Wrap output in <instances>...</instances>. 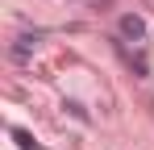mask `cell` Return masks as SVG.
<instances>
[{
    "label": "cell",
    "instance_id": "cell-2",
    "mask_svg": "<svg viewBox=\"0 0 154 150\" xmlns=\"http://www.w3.org/2000/svg\"><path fill=\"white\" fill-rule=\"evenodd\" d=\"M33 46H38V33H21V38L13 42V58H17V63H25L29 54H33Z\"/></svg>",
    "mask_w": 154,
    "mask_h": 150
},
{
    "label": "cell",
    "instance_id": "cell-3",
    "mask_svg": "<svg viewBox=\"0 0 154 150\" xmlns=\"http://www.w3.org/2000/svg\"><path fill=\"white\" fill-rule=\"evenodd\" d=\"M13 138H17V146H21V150H38V142H33L29 129H13Z\"/></svg>",
    "mask_w": 154,
    "mask_h": 150
},
{
    "label": "cell",
    "instance_id": "cell-1",
    "mask_svg": "<svg viewBox=\"0 0 154 150\" xmlns=\"http://www.w3.org/2000/svg\"><path fill=\"white\" fill-rule=\"evenodd\" d=\"M121 38H129V42H142V38H146V21H142L137 13H125V17H121Z\"/></svg>",
    "mask_w": 154,
    "mask_h": 150
},
{
    "label": "cell",
    "instance_id": "cell-4",
    "mask_svg": "<svg viewBox=\"0 0 154 150\" xmlns=\"http://www.w3.org/2000/svg\"><path fill=\"white\" fill-rule=\"evenodd\" d=\"M38 150H42V146H38Z\"/></svg>",
    "mask_w": 154,
    "mask_h": 150
}]
</instances>
